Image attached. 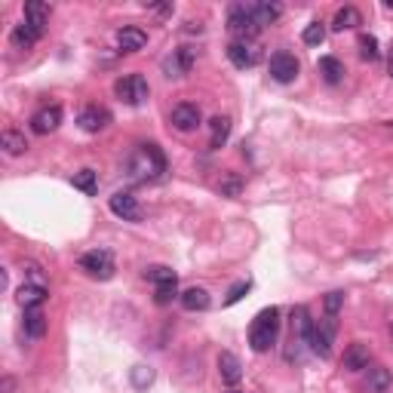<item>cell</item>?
I'll list each match as a JSON object with an SVG mask.
<instances>
[{
	"label": "cell",
	"instance_id": "cell-1",
	"mask_svg": "<svg viewBox=\"0 0 393 393\" xmlns=\"http://www.w3.org/2000/svg\"><path fill=\"white\" fill-rule=\"evenodd\" d=\"M129 179L133 182H154V179H160V175L166 172V157L160 151V145H154V142H148V145H138L133 157H129Z\"/></svg>",
	"mask_w": 393,
	"mask_h": 393
},
{
	"label": "cell",
	"instance_id": "cell-2",
	"mask_svg": "<svg viewBox=\"0 0 393 393\" xmlns=\"http://www.w3.org/2000/svg\"><path fill=\"white\" fill-rule=\"evenodd\" d=\"M277 335H279V311H277V307H265V311H258V316L249 326L252 350H255V353H267L277 344Z\"/></svg>",
	"mask_w": 393,
	"mask_h": 393
},
{
	"label": "cell",
	"instance_id": "cell-3",
	"mask_svg": "<svg viewBox=\"0 0 393 393\" xmlns=\"http://www.w3.org/2000/svg\"><path fill=\"white\" fill-rule=\"evenodd\" d=\"M228 31L237 37V40H255L261 25L255 13H252V4H233L228 9Z\"/></svg>",
	"mask_w": 393,
	"mask_h": 393
},
{
	"label": "cell",
	"instance_id": "cell-4",
	"mask_svg": "<svg viewBox=\"0 0 393 393\" xmlns=\"http://www.w3.org/2000/svg\"><path fill=\"white\" fill-rule=\"evenodd\" d=\"M335 332H338V316L323 314L320 320H314V335H311V350L320 360L332 357V344H335Z\"/></svg>",
	"mask_w": 393,
	"mask_h": 393
},
{
	"label": "cell",
	"instance_id": "cell-5",
	"mask_svg": "<svg viewBox=\"0 0 393 393\" xmlns=\"http://www.w3.org/2000/svg\"><path fill=\"white\" fill-rule=\"evenodd\" d=\"M80 270L92 279H111L117 274V265H114L111 249H92V252H83L80 255Z\"/></svg>",
	"mask_w": 393,
	"mask_h": 393
},
{
	"label": "cell",
	"instance_id": "cell-6",
	"mask_svg": "<svg viewBox=\"0 0 393 393\" xmlns=\"http://www.w3.org/2000/svg\"><path fill=\"white\" fill-rule=\"evenodd\" d=\"M114 92L120 101H126V105H145L148 96H151V87H148V80L142 77V74H126V77H120L114 83Z\"/></svg>",
	"mask_w": 393,
	"mask_h": 393
},
{
	"label": "cell",
	"instance_id": "cell-7",
	"mask_svg": "<svg viewBox=\"0 0 393 393\" xmlns=\"http://www.w3.org/2000/svg\"><path fill=\"white\" fill-rule=\"evenodd\" d=\"M228 59H231L233 68L246 71V68H255V65L261 62V50H258L255 40H233L228 46Z\"/></svg>",
	"mask_w": 393,
	"mask_h": 393
},
{
	"label": "cell",
	"instance_id": "cell-8",
	"mask_svg": "<svg viewBox=\"0 0 393 393\" xmlns=\"http://www.w3.org/2000/svg\"><path fill=\"white\" fill-rule=\"evenodd\" d=\"M298 71H301V65L292 52H274L270 55V80L277 83H292L298 77Z\"/></svg>",
	"mask_w": 393,
	"mask_h": 393
},
{
	"label": "cell",
	"instance_id": "cell-9",
	"mask_svg": "<svg viewBox=\"0 0 393 393\" xmlns=\"http://www.w3.org/2000/svg\"><path fill=\"white\" fill-rule=\"evenodd\" d=\"M108 209L114 212L117 218H123V221H142V206H138V200L129 191H117L108 200Z\"/></svg>",
	"mask_w": 393,
	"mask_h": 393
},
{
	"label": "cell",
	"instance_id": "cell-10",
	"mask_svg": "<svg viewBox=\"0 0 393 393\" xmlns=\"http://www.w3.org/2000/svg\"><path fill=\"white\" fill-rule=\"evenodd\" d=\"M170 123L179 129V133H194V129L203 123V114H200V108H196V105H191V101H182V105L172 108Z\"/></svg>",
	"mask_w": 393,
	"mask_h": 393
},
{
	"label": "cell",
	"instance_id": "cell-11",
	"mask_svg": "<svg viewBox=\"0 0 393 393\" xmlns=\"http://www.w3.org/2000/svg\"><path fill=\"white\" fill-rule=\"evenodd\" d=\"M194 62H196L194 46H179V50L163 62V71H166V77H184V74L194 68Z\"/></svg>",
	"mask_w": 393,
	"mask_h": 393
},
{
	"label": "cell",
	"instance_id": "cell-12",
	"mask_svg": "<svg viewBox=\"0 0 393 393\" xmlns=\"http://www.w3.org/2000/svg\"><path fill=\"white\" fill-rule=\"evenodd\" d=\"M341 366L344 372H366L372 366V350H369V344L366 341H353L348 344V350H344V357H341Z\"/></svg>",
	"mask_w": 393,
	"mask_h": 393
},
{
	"label": "cell",
	"instance_id": "cell-13",
	"mask_svg": "<svg viewBox=\"0 0 393 393\" xmlns=\"http://www.w3.org/2000/svg\"><path fill=\"white\" fill-rule=\"evenodd\" d=\"M311 335H314L311 311L304 304H298L292 311V344L295 348H304V344H311Z\"/></svg>",
	"mask_w": 393,
	"mask_h": 393
},
{
	"label": "cell",
	"instance_id": "cell-14",
	"mask_svg": "<svg viewBox=\"0 0 393 393\" xmlns=\"http://www.w3.org/2000/svg\"><path fill=\"white\" fill-rule=\"evenodd\" d=\"M62 123V108L59 105H43L40 111H34V117H31V129L37 135H50L55 133Z\"/></svg>",
	"mask_w": 393,
	"mask_h": 393
},
{
	"label": "cell",
	"instance_id": "cell-15",
	"mask_svg": "<svg viewBox=\"0 0 393 393\" xmlns=\"http://www.w3.org/2000/svg\"><path fill=\"white\" fill-rule=\"evenodd\" d=\"M77 123L83 133H101V129L111 123V114H108V108H101V105H87L77 114Z\"/></svg>",
	"mask_w": 393,
	"mask_h": 393
},
{
	"label": "cell",
	"instance_id": "cell-16",
	"mask_svg": "<svg viewBox=\"0 0 393 393\" xmlns=\"http://www.w3.org/2000/svg\"><path fill=\"white\" fill-rule=\"evenodd\" d=\"M145 43H148V31H142V28H135V25H123L117 31L120 52H138Z\"/></svg>",
	"mask_w": 393,
	"mask_h": 393
},
{
	"label": "cell",
	"instance_id": "cell-17",
	"mask_svg": "<svg viewBox=\"0 0 393 393\" xmlns=\"http://www.w3.org/2000/svg\"><path fill=\"white\" fill-rule=\"evenodd\" d=\"M50 16H52V6L43 4V0H28L25 4V22L37 28V31H46V25H50Z\"/></svg>",
	"mask_w": 393,
	"mask_h": 393
},
{
	"label": "cell",
	"instance_id": "cell-18",
	"mask_svg": "<svg viewBox=\"0 0 393 393\" xmlns=\"http://www.w3.org/2000/svg\"><path fill=\"white\" fill-rule=\"evenodd\" d=\"M218 375H221V381H224L228 387H237V384H240L243 366H240V360L233 357L231 350H221V353H218Z\"/></svg>",
	"mask_w": 393,
	"mask_h": 393
},
{
	"label": "cell",
	"instance_id": "cell-19",
	"mask_svg": "<svg viewBox=\"0 0 393 393\" xmlns=\"http://www.w3.org/2000/svg\"><path fill=\"white\" fill-rule=\"evenodd\" d=\"M16 298H18V304H22L25 311H31V307H43V301L50 298V292H46V286H40V283H22V286H18V292H16Z\"/></svg>",
	"mask_w": 393,
	"mask_h": 393
},
{
	"label": "cell",
	"instance_id": "cell-20",
	"mask_svg": "<svg viewBox=\"0 0 393 393\" xmlns=\"http://www.w3.org/2000/svg\"><path fill=\"white\" fill-rule=\"evenodd\" d=\"M182 307L184 311H191V314H196V311H209V304H212V298H209V292H206L203 286H191V289H184L182 292Z\"/></svg>",
	"mask_w": 393,
	"mask_h": 393
},
{
	"label": "cell",
	"instance_id": "cell-21",
	"mask_svg": "<svg viewBox=\"0 0 393 393\" xmlns=\"http://www.w3.org/2000/svg\"><path fill=\"white\" fill-rule=\"evenodd\" d=\"M46 326H50V320H46L43 307H31V311H25V335H28V338H43Z\"/></svg>",
	"mask_w": 393,
	"mask_h": 393
},
{
	"label": "cell",
	"instance_id": "cell-22",
	"mask_svg": "<svg viewBox=\"0 0 393 393\" xmlns=\"http://www.w3.org/2000/svg\"><path fill=\"white\" fill-rule=\"evenodd\" d=\"M40 31H37V28H31L28 22H22V25H16L13 28V34H9V40H13V46L16 50H31V46L40 40Z\"/></svg>",
	"mask_w": 393,
	"mask_h": 393
},
{
	"label": "cell",
	"instance_id": "cell-23",
	"mask_svg": "<svg viewBox=\"0 0 393 393\" xmlns=\"http://www.w3.org/2000/svg\"><path fill=\"white\" fill-rule=\"evenodd\" d=\"M0 148H4L9 157H18L28 151V138H25V133H18V129H4V133H0Z\"/></svg>",
	"mask_w": 393,
	"mask_h": 393
},
{
	"label": "cell",
	"instance_id": "cell-24",
	"mask_svg": "<svg viewBox=\"0 0 393 393\" xmlns=\"http://www.w3.org/2000/svg\"><path fill=\"white\" fill-rule=\"evenodd\" d=\"M209 148H215V151H218V148H224V142H228L231 138V117H212L209 120Z\"/></svg>",
	"mask_w": 393,
	"mask_h": 393
},
{
	"label": "cell",
	"instance_id": "cell-25",
	"mask_svg": "<svg viewBox=\"0 0 393 393\" xmlns=\"http://www.w3.org/2000/svg\"><path fill=\"white\" fill-rule=\"evenodd\" d=\"M316 68H320L323 80H326V83H332V87L344 80V62H341V59H335V55H323V59L316 62Z\"/></svg>",
	"mask_w": 393,
	"mask_h": 393
},
{
	"label": "cell",
	"instance_id": "cell-26",
	"mask_svg": "<svg viewBox=\"0 0 393 393\" xmlns=\"http://www.w3.org/2000/svg\"><path fill=\"white\" fill-rule=\"evenodd\" d=\"M360 25H362V13L357 6H341L332 22L335 31H348V28H360Z\"/></svg>",
	"mask_w": 393,
	"mask_h": 393
},
{
	"label": "cell",
	"instance_id": "cell-27",
	"mask_svg": "<svg viewBox=\"0 0 393 393\" xmlns=\"http://www.w3.org/2000/svg\"><path fill=\"white\" fill-rule=\"evenodd\" d=\"M369 372V378H366V390L369 393H387V387H390V372L384 369V366H369L366 369Z\"/></svg>",
	"mask_w": 393,
	"mask_h": 393
},
{
	"label": "cell",
	"instance_id": "cell-28",
	"mask_svg": "<svg viewBox=\"0 0 393 393\" xmlns=\"http://www.w3.org/2000/svg\"><path fill=\"white\" fill-rule=\"evenodd\" d=\"M71 184H74L77 191H83L87 196H92V194L99 191V172H96V170H80V172L71 175Z\"/></svg>",
	"mask_w": 393,
	"mask_h": 393
},
{
	"label": "cell",
	"instance_id": "cell-29",
	"mask_svg": "<svg viewBox=\"0 0 393 393\" xmlns=\"http://www.w3.org/2000/svg\"><path fill=\"white\" fill-rule=\"evenodd\" d=\"M252 13H255L258 25H274L279 16H283V4H252Z\"/></svg>",
	"mask_w": 393,
	"mask_h": 393
},
{
	"label": "cell",
	"instance_id": "cell-30",
	"mask_svg": "<svg viewBox=\"0 0 393 393\" xmlns=\"http://www.w3.org/2000/svg\"><path fill=\"white\" fill-rule=\"evenodd\" d=\"M145 279H151L154 286L179 283V277H175V270H172V267H166V265H151V267H145Z\"/></svg>",
	"mask_w": 393,
	"mask_h": 393
},
{
	"label": "cell",
	"instance_id": "cell-31",
	"mask_svg": "<svg viewBox=\"0 0 393 393\" xmlns=\"http://www.w3.org/2000/svg\"><path fill=\"white\" fill-rule=\"evenodd\" d=\"M360 55L366 62H378L381 50H378V37L375 34H360Z\"/></svg>",
	"mask_w": 393,
	"mask_h": 393
},
{
	"label": "cell",
	"instance_id": "cell-32",
	"mask_svg": "<svg viewBox=\"0 0 393 393\" xmlns=\"http://www.w3.org/2000/svg\"><path fill=\"white\" fill-rule=\"evenodd\" d=\"M175 298H182L179 283H166V286H157V292H154V304L166 307V304H172Z\"/></svg>",
	"mask_w": 393,
	"mask_h": 393
},
{
	"label": "cell",
	"instance_id": "cell-33",
	"mask_svg": "<svg viewBox=\"0 0 393 393\" xmlns=\"http://www.w3.org/2000/svg\"><path fill=\"white\" fill-rule=\"evenodd\" d=\"M301 40H304L307 46H320V43L326 40V25H323V22H311V25L304 28Z\"/></svg>",
	"mask_w": 393,
	"mask_h": 393
},
{
	"label": "cell",
	"instance_id": "cell-34",
	"mask_svg": "<svg viewBox=\"0 0 393 393\" xmlns=\"http://www.w3.org/2000/svg\"><path fill=\"white\" fill-rule=\"evenodd\" d=\"M218 191L221 194H228V196H240V191H243V179L240 175H233V172H228L224 179L218 182Z\"/></svg>",
	"mask_w": 393,
	"mask_h": 393
},
{
	"label": "cell",
	"instance_id": "cell-35",
	"mask_svg": "<svg viewBox=\"0 0 393 393\" xmlns=\"http://www.w3.org/2000/svg\"><path fill=\"white\" fill-rule=\"evenodd\" d=\"M249 286H252V283H249V279H240V283H233V286H231V292H228V298H224V307L237 304V301H240V298H243V295H246V292H249Z\"/></svg>",
	"mask_w": 393,
	"mask_h": 393
},
{
	"label": "cell",
	"instance_id": "cell-36",
	"mask_svg": "<svg viewBox=\"0 0 393 393\" xmlns=\"http://www.w3.org/2000/svg\"><path fill=\"white\" fill-rule=\"evenodd\" d=\"M323 307H326V314H329V316H338L341 307H344V292H329V295H326V301H323Z\"/></svg>",
	"mask_w": 393,
	"mask_h": 393
},
{
	"label": "cell",
	"instance_id": "cell-37",
	"mask_svg": "<svg viewBox=\"0 0 393 393\" xmlns=\"http://www.w3.org/2000/svg\"><path fill=\"white\" fill-rule=\"evenodd\" d=\"M25 283H40V286H46V279H43V270H40V265H34V261H28V265H25Z\"/></svg>",
	"mask_w": 393,
	"mask_h": 393
},
{
	"label": "cell",
	"instance_id": "cell-38",
	"mask_svg": "<svg viewBox=\"0 0 393 393\" xmlns=\"http://www.w3.org/2000/svg\"><path fill=\"white\" fill-rule=\"evenodd\" d=\"M133 375H135V387H148L154 381V369L151 366H135Z\"/></svg>",
	"mask_w": 393,
	"mask_h": 393
},
{
	"label": "cell",
	"instance_id": "cell-39",
	"mask_svg": "<svg viewBox=\"0 0 393 393\" xmlns=\"http://www.w3.org/2000/svg\"><path fill=\"white\" fill-rule=\"evenodd\" d=\"M0 393H16V378L13 375H4V381H0Z\"/></svg>",
	"mask_w": 393,
	"mask_h": 393
},
{
	"label": "cell",
	"instance_id": "cell-40",
	"mask_svg": "<svg viewBox=\"0 0 393 393\" xmlns=\"http://www.w3.org/2000/svg\"><path fill=\"white\" fill-rule=\"evenodd\" d=\"M387 68H390V77H393V46H390V55H387Z\"/></svg>",
	"mask_w": 393,
	"mask_h": 393
},
{
	"label": "cell",
	"instance_id": "cell-41",
	"mask_svg": "<svg viewBox=\"0 0 393 393\" xmlns=\"http://www.w3.org/2000/svg\"><path fill=\"white\" fill-rule=\"evenodd\" d=\"M228 393H243V390H228Z\"/></svg>",
	"mask_w": 393,
	"mask_h": 393
},
{
	"label": "cell",
	"instance_id": "cell-42",
	"mask_svg": "<svg viewBox=\"0 0 393 393\" xmlns=\"http://www.w3.org/2000/svg\"><path fill=\"white\" fill-rule=\"evenodd\" d=\"M390 335H393V326H390Z\"/></svg>",
	"mask_w": 393,
	"mask_h": 393
},
{
	"label": "cell",
	"instance_id": "cell-43",
	"mask_svg": "<svg viewBox=\"0 0 393 393\" xmlns=\"http://www.w3.org/2000/svg\"><path fill=\"white\" fill-rule=\"evenodd\" d=\"M390 129H393V123H390Z\"/></svg>",
	"mask_w": 393,
	"mask_h": 393
}]
</instances>
